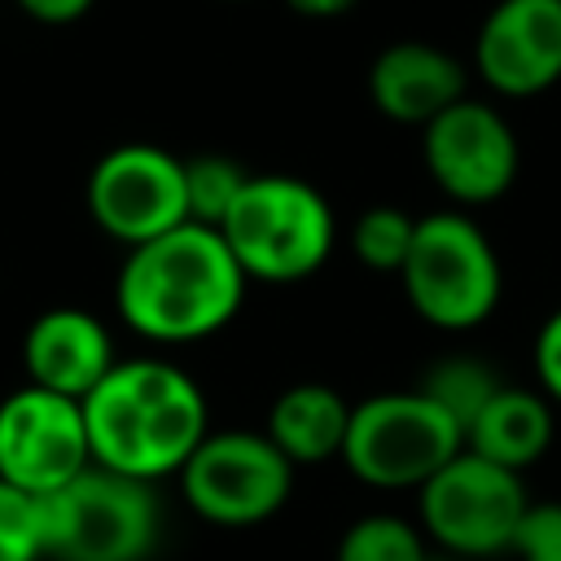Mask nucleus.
<instances>
[{
    "label": "nucleus",
    "mask_w": 561,
    "mask_h": 561,
    "mask_svg": "<svg viewBox=\"0 0 561 561\" xmlns=\"http://www.w3.org/2000/svg\"><path fill=\"white\" fill-rule=\"evenodd\" d=\"M0 561H44V500L0 478Z\"/></svg>",
    "instance_id": "obj_21"
},
{
    "label": "nucleus",
    "mask_w": 561,
    "mask_h": 561,
    "mask_svg": "<svg viewBox=\"0 0 561 561\" xmlns=\"http://www.w3.org/2000/svg\"><path fill=\"white\" fill-rule=\"evenodd\" d=\"M500 386H504V377H500L491 364L473 359V355H447V359L430 364V368L421 373V381H416V390H421L425 399H434L460 430L486 408V399H491Z\"/></svg>",
    "instance_id": "obj_17"
},
{
    "label": "nucleus",
    "mask_w": 561,
    "mask_h": 561,
    "mask_svg": "<svg viewBox=\"0 0 561 561\" xmlns=\"http://www.w3.org/2000/svg\"><path fill=\"white\" fill-rule=\"evenodd\" d=\"M517 561H561V500H530L513 535Z\"/></svg>",
    "instance_id": "obj_22"
},
{
    "label": "nucleus",
    "mask_w": 561,
    "mask_h": 561,
    "mask_svg": "<svg viewBox=\"0 0 561 561\" xmlns=\"http://www.w3.org/2000/svg\"><path fill=\"white\" fill-rule=\"evenodd\" d=\"M114 337L101 316L83 307H48L31 320L22 337V368L26 381L66 399H79L114 368Z\"/></svg>",
    "instance_id": "obj_13"
},
{
    "label": "nucleus",
    "mask_w": 561,
    "mask_h": 561,
    "mask_svg": "<svg viewBox=\"0 0 561 561\" xmlns=\"http://www.w3.org/2000/svg\"><path fill=\"white\" fill-rule=\"evenodd\" d=\"M430 561H460V557H447V552H438V557H430Z\"/></svg>",
    "instance_id": "obj_26"
},
{
    "label": "nucleus",
    "mask_w": 561,
    "mask_h": 561,
    "mask_svg": "<svg viewBox=\"0 0 561 561\" xmlns=\"http://www.w3.org/2000/svg\"><path fill=\"white\" fill-rule=\"evenodd\" d=\"M465 430L416 386L351 403L342 465L373 491H421L456 451Z\"/></svg>",
    "instance_id": "obj_6"
},
{
    "label": "nucleus",
    "mask_w": 561,
    "mask_h": 561,
    "mask_svg": "<svg viewBox=\"0 0 561 561\" xmlns=\"http://www.w3.org/2000/svg\"><path fill=\"white\" fill-rule=\"evenodd\" d=\"M465 83H469L465 66L447 48L421 39L386 44L368 66L373 110L403 127H425L430 118H438L447 105L465 96Z\"/></svg>",
    "instance_id": "obj_14"
},
{
    "label": "nucleus",
    "mask_w": 561,
    "mask_h": 561,
    "mask_svg": "<svg viewBox=\"0 0 561 561\" xmlns=\"http://www.w3.org/2000/svg\"><path fill=\"white\" fill-rule=\"evenodd\" d=\"M552 438H557L552 399L543 390H526V386H508V381L465 425V447L486 456L491 465L513 469V473H526L530 465H539L548 456Z\"/></svg>",
    "instance_id": "obj_15"
},
{
    "label": "nucleus",
    "mask_w": 561,
    "mask_h": 561,
    "mask_svg": "<svg viewBox=\"0 0 561 561\" xmlns=\"http://www.w3.org/2000/svg\"><path fill=\"white\" fill-rule=\"evenodd\" d=\"M175 478L184 504L224 530L263 526L294 495V465L263 430H210Z\"/></svg>",
    "instance_id": "obj_8"
},
{
    "label": "nucleus",
    "mask_w": 561,
    "mask_h": 561,
    "mask_svg": "<svg viewBox=\"0 0 561 561\" xmlns=\"http://www.w3.org/2000/svg\"><path fill=\"white\" fill-rule=\"evenodd\" d=\"M399 285L408 307L430 329L469 333L495 316L504 294V267L491 237L465 210H434L416 219Z\"/></svg>",
    "instance_id": "obj_4"
},
{
    "label": "nucleus",
    "mask_w": 561,
    "mask_h": 561,
    "mask_svg": "<svg viewBox=\"0 0 561 561\" xmlns=\"http://www.w3.org/2000/svg\"><path fill=\"white\" fill-rule=\"evenodd\" d=\"M416 237V219L403 206H368L351 228V250L368 272H394L403 267Z\"/></svg>",
    "instance_id": "obj_20"
},
{
    "label": "nucleus",
    "mask_w": 561,
    "mask_h": 561,
    "mask_svg": "<svg viewBox=\"0 0 561 561\" xmlns=\"http://www.w3.org/2000/svg\"><path fill=\"white\" fill-rule=\"evenodd\" d=\"M473 66L500 96H539L561 79V0H500L473 39Z\"/></svg>",
    "instance_id": "obj_12"
},
{
    "label": "nucleus",
    "mask_w": 561,
    "mask_h": 561,
    "mask_svg": "<svg viewBox=\"0 0 561 561\" xmlns=\"http://www.w3.org/2000/svg\"><path fill=\"white\" fill-rule=\"evenodd\" d=\"M526 508H530V495L522 473L491 465L469 447H460L416 491V517L425 539H434L447 557H460V561L513 552V535Z\"/></svg>",
    "instance_id": "obj_7"
},
{
    "label": "nucleus",
    "mask_w": 561,
    "mask_h": 561,
    "mask_svg": "<svg viewBox=\"0 0 561 561\" xmlns=\"http://www.w3.org/2000/svg\"><path fill=\"white\" fill-rule=\"evenodd\" d=\"M219 237L250 280L298 285L329 263L337 219L316 184L298 175H250L224 215Z\"/></svg>",
    "instance_id": "obj_3"
},
{
    "label": "nucleus",
    "mask_w": 561,
    "mask_h": 561,
    "mask_svg": "<svg viewBox=\"0 0 561 561\" xmlns=\"http://www.w3.org/2000/svg\"><path fill=\"white\" fill-rule=\"evenodd\" d=\"M421 158L430 180L456 206H491L517 180V136L486 101L460 96L421 127Z\"/></svg>",
    "instance_id": "obj_11"
},
{
    "label": "nucleus",
    "mask_w": 561,
    "mask_h": 561,
    "mask_svg": "<svg viewBox=\"0 0 561 561\" xmlns=\"http://www.w3.org/2000/svg\"><path fill=\"white\" fill-rule=\"evenodd\" d=\"M88 465H92V447H88L79 399L39 390L31 381L0 399V478L4 482L44 500L61 491L70 478H79Z\"/></svg>",
    "instance_id": "obj_10"
},
{
    "label": "nucleus",
    "mask_w": 561,
    "mask_h": 561,
    "mask_svg": "<svg viewBox=\"0 0 561 561\" xmlns=\"http://www.w3.org/2000/svg\"><path fill=\"white\" fill-rule=\"evenodd\" d=\"M294 13H302V18H316V22H324V18H342L346 9H355L359 0H285Z\"/></svg>",
    "instance_id": "obj_25"
},
{
    "label": "nucleus",
    "mask_w": 561,
    "mask_h": 561,
    "mask_svg": "<svg viewBox=\"0 0 561 561\" xmlns=\"http://www.w3.org/2000/svg\"><path fill=\"white\" fill-rule=\"evenodd\" d=\"M83 197L92 224L127 250L188 224L184 158L145 140L114 145L110 153H101L96 167L88 171Z\"/></svg>",
    "instance_id": "obj_9"
},
{
    "label": "nucleus",
    "mask_w": 561,
    "mask_h": 561,
    "mask_svg": "<svg viewBox=\"0 0 561 561\" xmlns=\"http://www.w3.org/2000/svg\"><path fill=\"white\" fill-rule=\"evenodd\" d=\"M250 171L224 153H197L184 162V202H188V219L219 228L224 215L232 210V202L241 197Z\"/></svg>",
    "instance_id": "obj_19"
},
{
    "label": "nucleus",
    "mask_w": 561,
    "mask_h": 561,
    "mask_svg": "<svg viewBox=\"0 0 561 561\" xmlns=\"http://www.w3.org/2000/svg\"><path fill=\"white\" fill-rule=\"evenodd\" d=\"M535 381L552 399V408H561V307L548 311L535 333Z\"/></svg>",
    "instance_id": "obj_23"
},
{
    "label": "nucleus",
    "mask_w": 561,
    "mask_h": 561,
    "mask_svg": "<svg viewBox=\"0 0 561 561\" xmlns=\"http://www.w3.org/2000/svg\"><path fill=\"white\" fill-rule=\"evenodd\" d=\"M245 285L250 276L219 228L188 219L127 250L114 280V307L145 342L184 346L228 329L245 302Z\"/></svg>",
    "instance_id": "obj_1"
},
{
    "label": "nucleus",
    "mask_w": 561,
    "mask_h": 561,
    "mask_svg": "<svg viewBox=\"0 0 561 561\" xmlns=\"http://www.w3.org/2000/svg\"><path fill=\"white\" fill-rule=\"evenodd\" d=\"M83 425L92 465L158 482L184 469L210 434V403L202 386L171 359H118L88 394Z\"/></svg>",
    "instance_id": "obj_2"
},
{
    "label": "nucleus",
    "mask_w": 561,
    "mask_h": 561,
    "mask_svg": "<svg viewBox=\"0 0 561 561\" xmlns=\"http://www.w3.org/2000/svg\"><path fill=\"white\" fill-rule=\"evenodd\" d=\"M92 4H96V0H18V9H22L26 18L44 22V26H70V22H79Z\"/></svg>",
    "instance_id": "obj_24"
},
{
    "label": "nucleus",
    "mask_w": 561,
    "mask_h": 561,
    "mask_svg": "<svg viewBox=\"0 0 561 561\" xmlns=\"http://www.w3.org/2000/svg\"><path fill=\"white\" fill-rule=\"evenodd\" d=\"M162 539L153 482L88 465L44 495V561H149Z\"/></svg>",
    "instance_id": "obj_5"
},
{
    "label": "nucleus",
    "mask_w": 561,
    "mask_h": 561,
    "mask_svg": "<svg viewBox=\"0 0 561 561\" xmlns=\"http://www.w3.org/2000/svg\"><path fill=\"white\" fill-rule=\"evenodd\" d=\"M346 425H351V403L342 390L324 381H298L272 399L263 434L280 447V456L294 469H307V465L342 460Z\"/></svg>",
    "instance_id": "obj_16"
},
{
    "label": "nucleus",
    "mask_w": 561,
    "mask_h": 561,
    "mask_svg": "<svg viewBox=\"0 0 561 561\" xmlns=\"http://www.w3.org/2000/svg\"><path fill=\"white\" fill-rule=\"evenodd\" d=\"M333 561H430L425 530L399 513H364L342 530Z\"/></svg>",
    "instance_id": "obj_18"
}]
</instances>
